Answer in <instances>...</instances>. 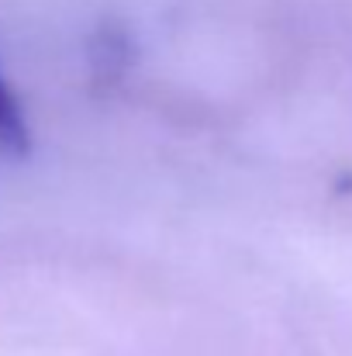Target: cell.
I'll return each instance as SVG.
<instances>
[{"label": "cell", "mask_w": 352, "mask_h": 356, "mask_svg": "<svg viewBox=\"0 0 352 356\" xmlns=\"http://www.w3.org/2000/svg\"><path fill=\"white\" fill-rule=\"evenodd\" d=\"M28 145H31V131H28L24 108H21L14 87L7 83V76L0 73V152L24 156Z\"/></svg>", "instance_id": "1"}]
</instances>
